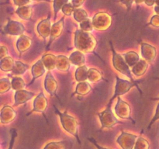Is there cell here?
Listing matches in <instances>:
<instances>
[{"mask_svg": "<svg viewBox=\"0 0 159 149\" xmlns=\"http://www.w3.org/2000/svg\"><path fill=\"white\" fill-rule=\"evenodd\" d=\"M74 44L76 49L82 53H93L97 46V40L89 32L76 29L75 32Z\"/></svg>", "mask_w": 159, "mask_h": 149, "instance_id": "obj_1", "label": "cell"}, {"mask_svg": "<svg viewBox=\"0 0 159 149\" xmlns=\"http://www.w3.org/2000/svg\"><path fill=\"white\" fill-rule=\"evenodd\" d=\"M54 108L55 113H57L59 116L61 124L63 128L65 129L68 133H71L72 136H74L75 138L77 139L79 144H82L80 138H79V129H78V127H79V124H78V121L76 120L75 118L73 117L71 115L68 114L66 111L64 112V113H61L55 106H54Z\"/></svg>", "mask_w": 159, "mask_h": 149, "instance_id": "obj_2", "label": "cell"}, {"mask_svg": "<svg viewBox=\"0 0 159 149\" xmlns=\"http://www.w3.org/2000/svg\"><path fill=\"white\" fill-rule=\"evenodd\" d=\"M110 47H111V51L113 53V65L115 69L119 71V72L122 73L123 74H125L126 76H127L130 79V82H136L134 79L133 76H132L130 66L127 65L124 57L120 54H119V53L115 51L114 47H113L112 42H110Z\"/></svg>", "mask_w": 159, "mask_h": 149, "instance_id": "obj_3", "label": "cell"}, {"mask_svg": "<svg viewBox=\"0 0 159 149\" xmlns=\"http://www.w3.org/2000/svg\"><path fill=\"white\" fill-rule=\"evenodd\" d=\"M116 85H115V90H114V94L112 96L111 99L109 101L107 106L111 107L112 103H113V100L116 98L120 97L122 95L126 94L128 93L133 87L138 86V83L137 82H129L127 80H124V79H120L118 76H116Z\"/></svg>", "mask_w": 159, "mask_h": 149, "instance_id": "obj_4", "label": "cell"}, {"mask_svg": "<svg viewBox=\"0 0 159 149\" xmlns=\"http://www.w3.org/2000/svg\"><path fill=\"white\" fill-rule=\"evenodd\" d=\"M93 28L98 31H106L113 23L112 16L106 12H97L92 19Z\"/></svg>", "mask_w": 159, "mask_h": 149, "instance_id": "obj_5", "label": "cell"}, {"mask_svg": "<svg viewBox=\"0 0 159 149\" xmlns=\"http://www.w3.org/2000/svg\"><path fill=\"white\" fill-rule=\"evenodd\" d=\"M96 114L99 116L101 122V130L106 128H111L117 124H122L116 119L114 113L112 111L111 107L107 106L103 111L97 113Z\"/></svg>", "mask_w": 159, "mask_h": 149, "instance_id": "obj_6", "label": "cell"}, {"mask_svg": "<svg viewBox=\"0 0 159 149\" xmlns=\"http://www.w3.org/2000/svg\"><path fill=\"white\" fill-rule=\"evenodd\" d=\"M115 113L118 117L121 119L131 120L133 123L135 122L131 118V109L130 105L127 102L123 100L120 96L117 98V102L115 106Z\"/></svg>", "mask_w": 159, "mask_h": 149, "instance_id": "obj_7", "label": "cell"}, {"mask_svg": "<svg viewBox=\"0 0 159 149\" xmlns=\"http://www.w3.org/2000/svg\"><path fill=\"white\" fill-rule=\"evenodd\" d=\"M138 137L136 135L122 130L120 135L116 139V142L123 149H134Z\"/></svg>", "mask_w": 159, "mask_h": 149, "instance_id": "obj_8", "label": "cell"}, {"mask_svg": "<svg viewBox=\"0 0 159 149\" xmlns=\"http://www.w3.org/2000/svg\"><path fill=\"white\" fill-rule=\"evenodd\" d=\"M25 31V27L20 22L8 19L7 24L5 26L6 34L11 36H21Z\"/></svg>", "mask_w": 159, "mask_h": 149, "instance_id": "obj_9", "label": "cell"}, {"mask_svg": "<svg viewBox=\"0 0 159 149\" xmlns=\"http://www.w3.org/2000/svg\"><path fill=\"white\" fill-rule=\"evenodd\" d=\"M48 102L46 96L43 94V92H40L38 96L35 98L33 103V110H31L30 113H28V115L31 114L34 112H38L44 114L47 108H48Z\"/></svg>", "mask_w": 159, "mask_h": 149, "instance_id": "obj_10", "label": "cell"}, {"mask_svg": "<svg viewBox=\"0 0 159 149\" xmlns=\"http://www.w3.org/2000/svg\"><path fill=\"white\" fill-rule=\"evenodd\" d=\"M17 113L12 106L9 105H4L0 113V120L2 124H8L12 123L16 118Z\"/></svg>", "mask_w": 159, "mask_h": 149, "instance_id": "obj_11", "label": "cell"}, {"mask_svg": "<svg viewBox=\"0 0 159 149\" xmlns=\"http://www.w3.org/2000/svg\"><path fill=\"white\" fill-rule=\"evenodd\" d=\"M50 16L45 20H41L40 23L37 24V30L39 35L43 39V40H46L48 37H50L51 33V29H52V25H51V20H50Z\"/></svg>", "mask_w": 159, "mask_h": 149, "instance_id": "obj_12", "label": "cell"}, {"mask_svg": "<svg viewBox=\"0 0 159 149\" xmlns=\"http://www.w3.org/2000/svg\"><path fill=\"white\" fill-rule=\"evenodd\" d=\"M64 26H65V16L62 17L59 21L56 22V23H54L52 25V29H51V35H50L49 43H48V47H47V49H48L51 47V43H52V42L54 40L58 38L61 35L62 32H63Z\"/></svg>", "mask_w": 159, "mask_h": 149, "instance_id": "obj_13", "label": "cell"}, {"mask_svg": "<svg viewBox=\"0 0 159 149\" xmlns=\"http://www.w3.org/2000/svg\"><path fill=\"white\" fill-rule=\"evenodd\" d=\"M141 51L142 57L148 62L152 63V62H153L155 61L157 55V50L155 47L148 44V43H141Z\"/></svg>", "mask_w": 159, "mask_h": 149, "instance_id": "obj_14", "label": "cell"}, {"mask_svg": "<svg viewBox=\"0 0 159 149\" xmlns=\"http://www.w3.org/2000/svg\"><path fill=\"white\" fill-rule=\"evenodd\" d=\"M57 88H58V84H57V80L54 79L51 71H48L44 79L45 90L51 96H54V95H56V93H57Z\"/></svg>", "mask_w": 159, "mask_h": 149, "instance_id": "obj_15", "label": "cell"}, {"mask_svg": "<svg viewBox=\"0 0 159 149\" xmlns=\"http://www.w3.org/2000/svg\"><path fill=\"white\" fill-rule=\"evenodd\" d=\"M34 96H35V93L33 92L26 91L25 89L16 91L15 96H14V100H15L14 106H17L21 104L26 103L31 99H33Z\"/></svg>", "mask_w": 159, "mask_h": 149, "instance_id": "obj_16", "label": "cell"}, {"mask_svg": "<svg viewBox=\"0 0 159 149\" xmlns=\"http://www.w3.org/2000/svg\"><path fill=\"white\" fill-rule=\"evenodd\" d=\"M46 72V68L43 65V62H42L41 59L37 61L35 64L32 66L31 68V73H32L33 79L32 81L28 84V86L32 85L34 82H35L36 79H39L40 77H41L42 75H43V74H45Z\"/></svg>", "mask_w": 159, "mask_h": 149, "instance_id": "obj_17", "label": "cell"}, {"mask_svg": "<svg viewBox=\"0 0 159 149\" xmlns=\"http://www.w3.org/2000/svg\"><path fill=\"white\" fill-rule=\"evenodd\" d=\"M32 45V40L26 35H21L16 41V48L20 54L27 51Z\"/></svg>", "mask_w": 159, "mask_h": 149, "instance_id": "obj_18", "label": "cell"}, {"mask_svg": "<svg viewBox=\"0 0 159 149\" xmlns=\"http://www.w3.org/2000/svg\"><path fill=\"white\" fill-rule=\"evenodd\" d=\"M41 61L43 65L48 71H52L56 68L57 64V56L52 54H45L42 56Z\"/></svg>", "mask_w": 159, "mask_h": 149, "instance_id": "obj_19", "label": "cell"}, {"mask_svg": "<svg viewBox=\"0 0 159 149\" xmlns=\"http://www.w3.org/2000/svg\"><path fill=\"white\" fill-rule=\"evenodd\" d=\"M69 60L72 65H75V66L80 67L85 65V57L84 53L82 51H75L74 52L71 53L69 56Z\"/></svg>", "mask_w": 159, "mask_h": 149, "instance_id": "obj_20", "label": "cell"}, {"mask_svg": "<svg viewBox=\"0 0 159 149\" xmlns=\"http://www.w3.org/2000/svg\"><path fill=\"white\" fill-rule=\"evenodd\" d=\"M148 63L147 61L142 59V60H140L132 68L131 71L136 77H141V76L144 75L145 74L146 71L148 69Z\"/></svg>", "mask_w": 159, "mask_h": 149, "instance_id": "obj_21", "label": "cell"}, {"mask_svg": "<svg viewBox=\"0 0 159 149\" xmlns=\"http://www.w3.org/2000/svg\"><path fill=\"white\" fill-rule=\"evenodd\" d=\"M71 66V61L69 58L65 55L57 56V64L56 68L61 71H68Z\"/></svg>", "mask_w": 159, "mask_h": 149, "instance_id": "obj_22", "label": "cell"}, {"mask_svg": "<svg viewBox=\"0 0 159 149\" xmlns=\"http://www.w3.org/2000/svg\"><path fill=\"white\" fill-rule=\"evenodd\" d=\"M72 144L69 141H52L46 144L43 149H71Z\"/></svg>", "mask_w": 159, "mask_h": 149, "instance_id": "obj_23", "label": "cell"}, {"mask_svg": "<svg viewBox=\"0 0 159 149\" xmlns=\"http://www.w3.org/2000/svg\"><path fill=\"white\" fill-rule=\"evenodd\" d=\"M16 13L19 16L20 18L23 20H30L33 15V7L30 5L19 7L16 10Z\"/></svg>", "mask_w": 159, "mask_h": 149, "instance_id": "obj_24", "label": "cell"}, {"mask_svg": "<svg viewBox=\"0 0 159 149\" xmlns=\"http://www.w3.org/2000/svg\"><path fill=\"white\" fill-rule=\"evenodd\" d=\"M91 91L92 86L90 85V84L87 82H82L77 84L75 91L74 93L79 95V96H87Z\"/></svg>", "mask_w": 159, "mask_h": 149, "instance_id": "obj_25", "label": "cell"}, {"mask_svg": "<svg viewBox=\"0 0 159 149\" xmlns=\"http://www.w3.org/2000/svg\"><path fill=\"white\" fill-rule=\"evenodd\" d=\"M14 65H15V61L9 56L0 59V68L2 71L6 72L12 71Z\"/></svg>", "mask_w": 159, "mask_h": 149, "instance_id": "obj_26", "label": "cell"}, {"mask_svg": "<svg viewBox=\"0 0 159 149\" xmlns=\"http://www.w3.org/2000/svg\"><path fill=\"white\" fill-rule=\"evenodd\" d=\"M89 68L86 66V65H83V66L78 67L76 69L75 73V80L78 82H85L88 79V71Z\"/></svg>", "mask_w": 159, "mask_h": 149, "instance_id": "obj_27", "label": "cell"}, {"mask_svg": "<svg viewBox=\"0 0 159 149\" xmlns=\"http://www.w3.org/2000/svg\"><path fill=\"white\" fill-rule=\"evenodd\" d=\"M123 56H124L127 65L132 68L140 61V56L135 51H128V52L125 53Z\"/></svg>", "mask_w": 159, "mask_h": 149, "instance_id": "obj_28", "label": "cell"}, {"mask_svg": "<svg viewBox=\"0 0 159 149\" xmlns=\"http://www.w3.org/2000/svg\"><path fill=\"white\" fill-rule=\"evenodd\" d=\"M28 68H29V65L17 61H15L13 69H12L11 72H12V74H13V75H21V74H24L27 71Z\"/></svg>", "mask_w": 159, "mask_h": 149, "instance_id": "obj_29", "label": "cell"}, {"mask_svg": "<svg viewBox=\"0 0 159 149\" xmlns=\"http://www.w3.org/2000/svg\"><path fill=\"white\" fill-rule=\"evenodd\" d=\"M73 16H74L75 20L79 23H82V22L89 19L86 11L83 9H80V8L75 9L74 12H73Z\"/></svg>", "mask_w": 159, "mask_h": 149, "instance_id": "obj_30", "label": "cell"}, {"mask_svg": "<svg viewBox=\"0 0 159 149\" xmlns=\"http://www.w3.org/2000/svg\"><path fill=\"white\" fill-rule=\"evenodd\" d=\"M102 79V74L96 68H89L88 71V80L92 82H99Z\"/></svg>", "mask_w": 159, "mask_h": 149, "instance_id": "obj_31", "label": "cell"}, {"mask_svg": "<svg viewBox=\"0 0 159 149\" xmlns=\"http://www.w3.org/2000/svg\"><path fill=\"white\" fill-rule=\"evenodd\" d=\"M11 85H12V89H14L15 91H19V90H22L24 88L25 82L22 78L19 77V76H15V77L12 78Z\"/></svg>", "mask_w": 159, "mask_h": 149, "instance_id": "obj_32", "label": "cell"}, {"mask_svg": "<svg viewBox=\"0 0 159 149\" xmlns=\"http://www.w3.org/2000/svg\"><path fill=\"white\" fill-rule=\"evenodd\" d=\"M68 3V0H53V9H54V19H57V12L61 10L62 7Z\"/></svg>", "mask_w": 159, "mask_h": 149, "instance_id": "obj_33", "label": "cell"}, {"mask_svg": "<svg viewBox=\"0 0 159 149\" xmlns=\"http://www.w3.org/2000/svg\"><path fill=\"white\" fill-rule=\"evenodd\" d=\"M11 88H12V85H11V81L9 80V78H3L0 79V93L1 94L7 93Z\"/></svg>", "mask_w": 159, "mask_h": 149, "instance_id": "obj_34", "label": "cell"}, {"mask_svg": "<svg viewBox=\"0 0 159 149\" xmlns=\"http://www.w3.org/2000/svg\"><path fill=\"white\" fill-rule=\"evenodd\" d=\"M150 148V144L148 141L145 138L142 137H139L135 143L134 148V149H149Z\"/></svg>", "mask_w": 159, "mask_h": 149, "instance_id": "obj_35", "label": "cell"}, {"mask_svg": "<svg viewBox=\"0 0 159 149\" xmlns=\"http://www.w3.org/2000/svg\"><path fill=\"white\" fill-rule=\"evenodd\" d=\"M80 28L82 30L85 31V32H90L93 29V21L90 19L85 20V21L80 23Z\"/></svg>", "mask_w": 159, "mask_h": 149, "instance_id": "obj_36", "label": "cell"}, {"mask_svg": "<svg viewBox=\"0 0 159 149\" xmlns=\"http://www.w3.org/2000/svg\"><path fill=\"white\" fill-rule=\"evenodd\" d=\"M61 11L65 16H71V14H73V12H74L75 7L73 6L72 3L68 2L67 3V4H65V6L62 7Z\"/></svg>", "mask_w": 159, "mask_h": 149, "instance_id": "obj_37", "label": "cell"}, {"mask_svg": "<svg viewBox=\"0 0 159 149\" xmlns=\"http://www.w3.org/2000/svg\"><path fill=\"white\" fill-rule=\"evenodd\" d=\"M158 120H159V102L158 103V105H157V108H156V111H155V116H154V117L152 118L151 122L149 123V125L148 127V129H150L151 127H152V126L153 125V124H155Z\"/></svg>", "mask_w": 159, "mask_h": 149, "instance_id": "obj_38", "label": "cell"}, {"mask_svg": "<svg viewBox=\"0 0 159 149\" xmlns=\"http://www.w3.org/2000/svg\"><path fill=\"white\" fill-rule=\"evenodd\" d=\"M16 137V131L15 129H12V130H11V140H10V143H9V148L8 149L13 148Z\"/></svg>", "mask_w": 159, "mask_h": 149, "instance_id": "obj_39", "label": "cell"}, {"mask_svg": "<svg viewBox=\"0 0 159 149\" xmlns=\"http://www.w3.org/2000/svg\"><path fill=\"white\" fill-rule=\"evenodd\" d=\"M149 24L155 26V27H159V16H153L152 17V19H151L150 22H149Z\"/></svg>", "mask_w": 159, "mask_h": 149, "instance_id": "obj_40", "label": "cell"}, {"mask_svg": "<svg viewBox=\"0 0 159 149\" xmlns=\"http://www.w3.org/2000/svg\"><path fill=\"white\" fill-rule=\"evenodd\" d=\"M13 2L16 6L22 7V6H28L30 2V0H13Z\"/></svg>", "mask_w": 159, "mask_h": 149, "instance_id": "obj_41", "label": "cell"}, {"mask_svg": "<svg viewBox=\"0 0 159 149\" xmlns=\"http://www.w3.org/2000/svg\"><path fill=\"white\" fill-rule=\"evenodd\" d=\"M119 2L122 3V4L125 5L127 9V12H129L130 10V9H131L132 4L134 2V0H119Z\"/></svg>", "mask_w": 159, "mask_h": 149, "instance_id": "obj_42", "label": "cell"}, {"mask_svg": "<svg viewBox=\"0 0 159 149\" xmlns=\"http://www.w3.org/2000/svg\"><path fill=\"white\" fill-rule=\"evenodd\" d=\"M8 55V48L5 46L0 47V58H3L7 57Z\"/></svg>", "mask_w": 159, "mask_h": 149, "instance_id": "obj_43", "label": "cell"}, {"mask_svg": "<svg viewBox=\"0 0 159 149\" xmlns=\"http://www.w3.org/2000/svg\"><path fill=\"white\" fill-rule=\"evenodd\" d=\"M84 2H85V0H71V3H72L75 9H78V8L80 7L83 4Z\"/></svg>", "mask_w": 159, "mask_h": 149, "instance_id": "obj_44", "label": "cell"}, {"mask_svg": "<svg viewBox=\"0 0 159 149\" xmlns=\"http://www.w3.org/2000/svg\"><path fill=\"white\" fill-rule=\"evenodd\" d=\"M88 140L92 143V144H94L95 147H96L97 149H109V148H107V147H102V146L99 145V144H97V142H96V141H95V139H93V138H88Z\"/></svg>", "mask_w": 159, "mask_h": 149, "instance_id": "obj_45", "label": "cell"}, {"mask_svg": "<svg viewBox=\"0 0 159 149\" xmlns=\"http://www.w3.org/2000/svg\"><path fill=\"white\" fill-rule=\"evenodd\" d=\"M144 3L148 6H152L155 5V0H144Z\"/></svg>", "mask_w": 159, "mask_h": 149, "instance_id": "obj_46", "label": "cell"}, {"mask_svg": "<svg viewBox=\"0 0 159 149\" xmlns=\"http://www.w3.org/2000/svg\"><path fill=\"white\" fill-rule=\"evenodd\" d=\"M155 12H156L157 13V15H158L159 16V6H155Z\"/></svg>", "mask_w": 159, "mask_h": 149, "instance_id": "obj_47", "label": "cell"}, {"mask_svg": "<svg viewBox=\"0 0 159 149\" xmlns=\"http://www.w3.org/2000/svg\"><path fill=\"white\" fill-rule=\"evenodd\" d=\"M33 1H36V2H51V0H33Z\"/></svg>", "mask_w": 159, "mask_h": 149, "instance_id": "obj_48", "label": "cell"}, {"mask_svg": "<svg viewBox=\"0 0 159 149\" xmlns=\"http://www.w3.org/2000/svg\"><path fill=\"white\" fill-rule=\"evenodd\" d=\"M134 2H136V4H141L143 2H144V0H134Z\"/></svg>", "mask_w": 159, "mask_h": 149, "instance_id": "obj_49", "label": "cell"}, {"mask_svg": "<svg viewBox=\"0 0 159 149\" xmlns=\"http://www.w3.org/2000/svg\"><path fill=\"white\" fill-rule=\"evenodd\" d=\"M155 3H156L157 6H159V0H155Z\"/></svg>", "mask_w": 159, "mask_h": 149, "instance_id": "obj_50", "label": "cell"}, {"mask_svg": "<svg viewBox=\"0 0 159 149\" xmlns=\"http://www.w3.org/2000/svg\"><path fill=\"white\" fill-rule=\"evenodd\" d=\"M153 100H159V97L158 98H155V99H153Z\"/></svg>", "mask_w": 159, "mask_h": 149, "instance_id": "obj_51", "label": "cell"}, {"mask_svg": "<svg viewBox=\"0 0 159 149\" xmlns=\"http://www.w3.org/2000/svg\"><path fill=\"white\" fill-rule=\"evenodd\" d=\"M155 79H159V78H155Z\"/></svg>", "mask_w": 159, "mask_h": 149, "instance_id": "obj_52", "label": "cell"}]
</instances>
